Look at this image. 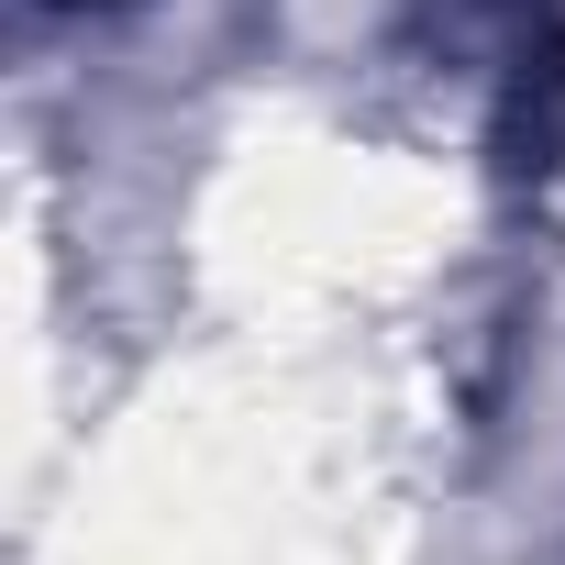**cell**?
I'll return each mask as SVG.
<instances>
[{"instance_id":"1","label":"cell","mask_w":565,"mask_h":565,"mask_svg":"<svg viewBox=\"0 0 565 565\" xmlns=\"http://www.w3.org/2000/svg\"><path fill=\"white\" fill-rule=\"evenodd\" d=\"M56 12H78V0H56Z\"/></svg>"}]
</instances>
